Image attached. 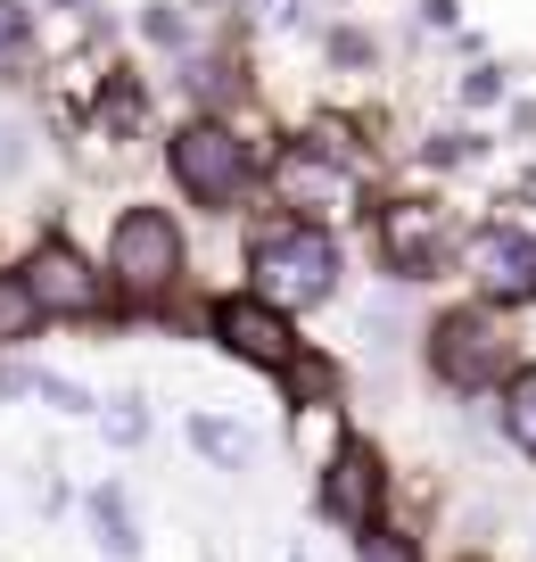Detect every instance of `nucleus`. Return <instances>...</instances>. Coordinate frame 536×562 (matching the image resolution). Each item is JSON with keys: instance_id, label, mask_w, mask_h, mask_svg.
I'll return each mask as SVG.
<instances>
[{"instance_id": "obj_1", "label": "nucleus", "mask_w": 536, "mask_h": 562, "mask_svg": "<svg viewBox=\"0 0 536 562\" xmlns=\"http://www.w3.org/2000/svg\"><path fill=\"white\" fill-rule=\"evenodd\" d=\"M339 240H330L322 224H281L256 240V290L273 306H322L330 290H339Z\"/></svg>"}, {"instance_id": "obj_2", "label": "nucleus", "mask_w": 536, "mask_h": 562, "mask_svg": "<svg viewBox=\"0 0 536 562\" xmlns=\"http://www.w3.org/2000/svg\"><path fill=\"white\" fill-rule=\"evenodd\" d=\"M173 182H182L198 207L240 199V191H248V140L231 133V124H215V116L182 124V133H173Z\"/></svg>"}, {"instance_id": "obj_3", "label": "nucleus", "mask_w": 536, "mask_h": 562, "mask_svg": "<svg viewBox=\"0 0 536 562\" xmlns=\"http://www.w3.org/2000/svg\"><path fill=\"white\" fill-rule=\"evenodd\" d=\"M430 364H437V381H446V389H487V381L512 372V339H503V323H487V315H470V306H463V315L437 323Z\"/></svg>"}, {"instance_id": "obj_4", "label": "nucleus", "mask_w": 536, "mask_h": 562, "mask_svg": "<svg viewBox=\"0 0 536 562\" xmlns=\"http://www.w3.org/2000/svg\"><path fill=\"white\" fill-rule=\"evenodd\" d=\"M273 191H281V207H297V215H346L355 207V175L339 166V149H322V140H289L273 158Z\"/></svg>"}, {"instance_id": "obj_5", "label": "nucleus", "mask_w": 536, "mask_h": 562, "mask_svg": "<svg viewBox=\"0 0 536 562\" xmlns=\"http://www.w3.org/2000/svg\"><path fill=\"white\" fill-rule=\"evenodd\" d=\"M173 273H182V232L157 207H133L116 224V281L133 299H157V290H173Z\"/></svg>"}, {"instance_id": "obj_6", "label": "nucleus", "mask_w": 536, "mask_h": 562, "mask_svg": "<svg viewBox=\"0 0 536 562\" xmlns=\"http://www.w3.org/2000/svg\"><path fill=\"white\" fill-rule=\"evenodd\" d=\"M470 290L495 306H528L536 299V232H512V224L479 232L470 240Z\"/></svg>"}, {"instance_id": "obj_7", "label": "nucleus", "mask_w": 536, "mask_h": 562, "mask_svg": "<svg viewBox=\"0 0 536 562\" xmlns=\"http://www.w3.org/2000/svg\"><path fill=\"white\" fill-rule=\"evenodd\" d=\"M281 315H289V306H273L264 290H256V299H224V306H215V339H224L231 356H248V364H273L281 372L297 356V339H289V323H281Z\"/></svg>"}, {"instance_id": "obj_8", "label": "nucleus", "mask_w": 536, "mask_h": 562, "mask_svg": "<svg viewBox=\"0 0 536 562\" xmlns=\"http://www.w3.org/2000/svg\"><path fill=\"white\" fill-rule=\"evenodd\" d=\"M380 248H388V265H397L404 281H430L437 265H446V215H437L430 199H404V207L380 215Z\"/></svg>"}, {"instance_id": "obj_9", "label": "nucleus", "mask_w": 536, "mask_h": 562, "mask_svg": "<svg viewBox=\"0 0 536 562\" xmlns=\"http://www.w3.org/2000/svg\"><path fill=\"white\" fill-rule=\"evenodd\" d=\"M25 281H34V299L50 306V315H91V306H100V273H91L83 248H67V240H42L34 265H25Z\"/></svg>"}, {"instance_id": "obj_10", "label": "nucleus", "mask_w": 536, "mask_h": 562, "mask_svg": "<svg viewBox=\"0 0 536 562\" xmlns=\"http://www.w3.org/2000/svg\"><path fill=\"white\" fill-rule=\"evenodd\" d=\"M322 505H330V521H346L355 538L372 529V505H380V463H372V447H339V456H330Z\"/></svg>"}, {"instance_id": "obj_11", "label": "nucleus", "mask_w": 536, "mask_h": 562, "mask_svg": "<svg viewBox=\"0 0 536 562\" xmlns=\"http://www.w3.org/2000/svg\"><path fill=\"white\" fill-rule=\"evenodd\" d=\"M0 389L9 397H50L58 414H91V397L75 381H58V372H34V364H0Z\"/></svg>"}, {"instance_id": "obj_12", "label": "nucleus", "mask_w": 536, "mask_h": 562, "mask_svg": "<svg viewBox=\"0 0 536 562\" xmlns=\"http://www.w3.org/2000/svg\"><path fill=\"white\" fill-rule=\"evenodd\" d=\"M42 315H50V306L34 299V281H25V273H0V348H9V339H25Z\"/></svg>"}, {"instance_id": "obj_13", "label": "nucleus", "mask_w": 536, "mask_h": 562, "mask_svg": "<svg viewBox=\"0 0 536 562\" xmlns=\"http://www.w3.org/2000/svg\"><path fill=\"white\" fill-rule=\"evenodd\" d=\"M91 529H100V546H107L116 562H133V554H140V529H133V513H124V496H116V488L91 496Z\"/></svg>"}, {"instance_id": "obj_14", "label": "nucleus", "mask_w": 536, "mask_h": 562, "mask_svg": "<svg viewBox=\"0 0 536 562\" xmlns=\"http://www.w3.org/2000/svg\"><path fill=\"white\" fill-rule=\"evenodd\" d=\"M503 430H512L520 456H536V364L503 381Z\"/></svg>"}, {"instance_id": "obj_15", "label": "nucleus", "mask_w": 536, "mask_h": 562, "mask_svg": "<svg viewBox=\"0 0 536 562\" xmlns=\"http://www.w3.org/2000/svg\"><path fill=\"white\" fill-rule=\"evenodd\" d=\"M25 50H34V18H25V0H0V83L25 67Z\"/></svg>"}, {"instance_id": "obj_16", "label": "nucleus", "mask_w": 536, "mask_h": 562, "mask_svg": "<svg viewBox=\"0 0 536 562\" xmlns=\"http://www.w3.org/2000/svg\"><path fill=\"white\" fill-rule=\"evenodd\" d=\"M191 447H198V456H215V463H248V430H240V422H215V414L191 422Z\"/></svg>"}, {"instance_id": "obj_17", "label": "nucleus", "mask_w": 536, "mask_h": 562, "mask_svg": "<svg viewBox=\"0 0 536 562\" xmlns=\"http://www.w3.org/2000/svg\"><path fill=\"white\" fill-rule=\"evenodd\" d=\"M364 562H413V546H397V538H380V529H364Z\"/></svg>"}, {"instance_id": "obj_18", "label": "nucleus", "mask_w": 536, "mask_h": 562, "mask_svg": "<svg viewBox=\"0 0 536 562\" xmlns=\"http://www.w3.org/2000/svg\"><path fill=\"white\" fill-rule=\"evenodd\" d=\"M240 9H256V18H297V0H240Z\"/></svg>"}, {"instance_id": "obj_19", "label": "nucleus", "mask_w": 536, "mask_h": 562, "mask_svg": "<svg viewBox=\"0 0 536 562\" xmlns=\"http://www.w3.org/2000/svg\"><path fill=\"white\" fill-rule=\"evenodd\" d=\"M58 9H83V0H58Z\"/></svg>"}]
</instances>
